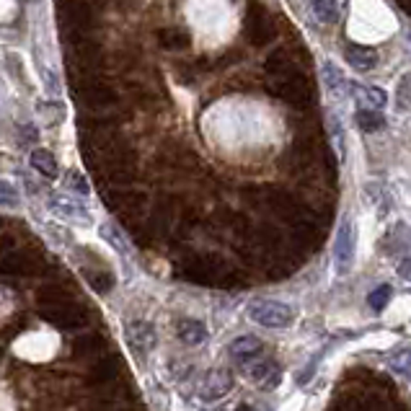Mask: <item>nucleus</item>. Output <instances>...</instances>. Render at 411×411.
<instances>
[{
  "label": "nucleus",
  "mask_w": 411,
  "mask_h": 411,
  "mask_svg": "<svg viewBox=\"0 0 411 411\" xmlns=\"http://www.w3.org/2000/svg\"><path fill=\"white\" fill-rule=\"evenodd\" d=\"M176 333L178 339L184 341V344H202L207 339V329L205 324H199V321H181L176 326Z\"/></svg>",
  "instance_id": "obj_13"
},
{
  "label": "nucleus",
  "mask_w": 411,
  "mask_h": 411,
  "mask_svg": "<svg viewBox=\"0 0 411 411\" xmlns=\"http://www.w3.org/2000/svg\"><path fill=\"white\" fill-rule=\"evenodd\" d=\"M396 274L401 277V279H404V282H411V256H406L404 262L398 264Z\"/></svg>",
  "instance_id": "obj_22"
},
{
  "label": "nucleus",
  "mask_w": 411,
  "mask_h": 411,
  "mask_svg": "<svg viewBox=\"0 0 411 411\" xmlns=\"http://www.w3.org/2000/svg\"><path fill=\"white\" fill-rule=\"evenodd\" d=\"M264 347H262V341L256 339V336H251V333H246V336H238V339H233V344H230V357L238 362H251L256 360V357L262 355Z\"/></svg>",
  "instance_id": "obj_8"
},
{
  "label": "nucleus",
  "mask_w": 411,
  "mask_h": 411,
  "mask_svg": "<svg viewBox=\"0 0 411 411\" xmlns=\"http://www.w3.org/2000/svg\"><path fill=\"white\" fill-rule=\"evenodd\" d=\"M161 42H164L166 50H181L189 44V36L184 31H176V28H171V31H161Z\"/></svg>",
  "instance_id": "obj_19"
},
{
  "label": "nucleus",
  "mask_w": 411,
  "mask_h": 411,
  "mask_svg": "<svg viewBox=\"0 0 411 411\" xmlns=\"http://www.w3.org/2000/svg\"><path fill=\"white\" fill-rule=\"evenodd\" d=\"M50 210L60 220H68V223H78V225H88L91 223V215L80 202L70 197H63V194H52L50 197Z\"/></svg>",
  "instance_id": "obj_5"
},
{
  "label": "nucleus",
  "mask_w": 411,
  "mask_h": 411,
  "mask_svg": "<svg viewBox=\"0 0 411 411\" xmlns=\"http://www.w3.org/2000/svg\"><path fill=\"white\" fill-rule=\"evenodd\" d=\"M233 390V375L228 370H210L202 383H199V396L205 401H218Z\"/></svg>",
  "instance_id": "obj_4"
},
{
  "label": "nucleus",
  "mask_w": 411,
  "mask_h": 411,
  "mask_svg": "<svg viewBox=\"0 0 411 411\" xmlns=\"http://www.w3.org/2000/svg\"><path fill=\"white\" fill-rule=\"evenodd\" d=\"M398 104H401V107L411 104V78L401 80V91H398Z\"/></svg>",
  "instance_id": "obj_21"
},
{
  "label": "nucleus",
  "mask_w": 411,
  "mask_h": 411,
  "mask_svg": "<svg viewBox=\"0 0 411 411\" xmlns=\"http://www.w3.org/2000/svg\"><path fill=\"white\" fill-rule=\"evenodd\" d=\"M357 124H360V129H365V132H378V129L385 127V119L383 114L375 112V109H362V112L357 114Z\"/></svg>",
  "instance_id": "obj_16"
},
{
  "label": "nucleus",
  "mask_w": 411,
  "mask_h": 411,
  "mask_svg": "<svg viewBox=\"0 0 411 411\" xmlns=\"http://www.w3.org/2000/svg\"><path fill=\"white\" fill-rule=\"evenodd\" d=\"M243 370H246L248 380H254V383L264 390H274L277 385L282 383V368H279L274 360H262V357H256V360L246 362Z\"/></svg>",
  "instance_id": "obj_3"
},
{
  "label": "nucleus",
  "mask_w": 411,
  "mask_h": 411,
  "mask_svg": "<svg viewBox=\"0 0 411 411\" xmlns=\"http://www.w3.org/2000/svg\"><path fill=\"white\" fill-rule=\"evenodd\" d=\"M347 60L349 65L355 68V70H362V73H368L373 70L378 65V52L373 50V47H362V44H349L347 47Z\"/></svg>",
  "instance_id": "obj_9"
},
{
  "label": "nucleus",
  "mask_w": 411,
  "mask_h": 411,
  "mask_svg": "<svg viewBox=\"0 0 411 411\" xmlns=\"http://www.w3.org/2000/svg\"><path fill=\"white\" fill-rule=\"evenodd\" d=\"M235 411H254V409H251V406H238Z\"/></svg>",
  "instance_id": "obj_23"
},
{
  "label": "nucleus",
  "mask_w": 411,
  "mask_h": 411,
  "mask_svg": "<svg viewBox=\"0 0 411 411\" xmlns=\"http://www.w3.org/2000/svg\"><path fill=\"white\" fill-rule=\"evenodd\" d=\"M388 298H390V287H388V284H380L378 290L370 292V305H373L375 311H380V308H383L385 300H388Z\"/></svg>",
  "instance_id": "obj_20"
},
{
  "label": "nucleus",
  "mask_w": 411,
  "mask_h": 411,
  "mask_svg": "<svg viewBox=\"0 0 411 411\" xmlns=\"http://www.w3.org/2000/svg\"><path fill=\"white\" fill-rule=\"evenodd\" d=\"M28 164H31V169H34L36 174H39V176H44V178H57V174H60L57 158L52 156L50 150H44V148L31 150V156H28Z\"/></svg>",
  "instance_id": "obj_10"
},
{
  "label": "nucleus",
  "mask_w": 411,
  "mask_h": 411,
  "mask_svg": "<svg viewBox=\"0 0 411 411\" xmlns=\"http://www.w3.org/2000/svg\"><path fill=\"white\" fill-rule=\"evenodd\" d=\"M99 235L114 248V251H119V254H127V251H129L127 241H124V235H122V230L114 225V223H104V225L99 228Z\"/></svg>",
  "instance_id": "obj_14"
},
{
  "label": "nucleus",
  "mask_w": 411,
  "mask_h": 411,
  "mask_svg": "<svg viewBox=\"0 0 411 411\" xmlns=\"http://www.w3.org/2000/svg\"><path fill=\"white\" fill-rule=\"evenodd\" d=\"M355 225L352 220H344L339 225L336 241H333V264H336V274H347L355 262Z\"/></svg>",
  "instance_id": "obj_2"
},
{
  "label": "nucleus",
  "mask_w": 411,
  "mask_h": 411,
  "mask_svg": "<svg viewBox=\"0 0 411 411\" xmlns=\"http://www.w3.org/2000/svg\"><path fill=\"white\" fill-rule=\"evenodd\" d=\"M295 308L282 300H256L248 305V319L264 329H287L295 324Z\"/></svg>",
  "instance_id": "obj_1"
},
{
  "label": "nucleus",
  "mask_w": 411,
  "mask_h": 411,
  "mask_svg": "<svg viewBox=\"0 0 411 411\" xmlns=\"http://www.w3.org/2000/svg\"><path fill=\"white\" fill-rule=\"evenodd\" d=\"M78 96L93 109H109L117 104V93H114V88H109V85H104V83H93V80L85 83L83 93H78Z\"/></svg>",
  "instance_id": "obj_6"
},
{
  "label": "nucleus",
  "mask_w": 411,
  "mask_h": 411,
  "mask_svg": "<svg viewBox=\"0 0 411 411\" xmlns=\"http://www.w3.org/2000/svg\"><path fill=\"white\" fill-rule=\"evenodd\" d=\"M21 205V194L11 181H3L0 178V207H8V210H18Z\"/></svg>",
  "instance_id": "obj_18"
},
{
  "label": "nucleus",
  "mask_w": 411,
  "mask_h": 411,
  "mask_svg": "<svg viewBox=\"0 0 411 411\" xmlns=\"http://www.w3.org/2000/svg\"><path fill=\"white\" fill-rule=\"evenodd\" d=\"M388 368L401 378L411 375V347H396L388 352Z\"/></svg>",
  "instance_id": "obj_12"
},
{
  "label": "nucleus",
  "mask_w": 411,
  "mask_h": 411,
  "mask_svg": "<svg viewBox=\"0 0 411 411\" xmlns=\"http://www.w3.org/2000/svg\"><path fill=\"white\" fill-rule=\"evenodd\" d=\"M65 189H68V192L80 194V197H88V194H91L88 178H85L80 171H68V176H65Z\"/></svg>",
  "instance_id": "obj_17"
},
{
  "label": "nucleus",
  "mask_w": 411,
  "mask_h": 411,
  "mask_svg": "<svg viewBox=\"0 0 411 411\" xmlns=\"http://www.w3.org/2000/svg\"><path fill=\"white\" fill-rule=\"evenodd\" d=\"M357 101H360V107L362 109H383L385 107V91L383 88H378V85H357V91H355Z\"/></svg>",
  "instance_id": "obj_11"
},
{
  "label": "nucleus",
  "mask_w": 411,
  "mask_h": 411,
  "mask_svg": "<svg viewBox=\"0 0 411 411\" xmlns=\"http://www.w3.org/2000/svg\"><path fill=\"white\" fill-rule=\"evenodd\" d=\"M313 3V16L321 23H336L339 21V6L336 0H311Z\"/></svg>",
  "instance_id": "obj_15"
},
{
  "label": "nucleus",
  "mask_w": 411,
  "mask_h": 411,
  "mask_svg": "<svg viewBox=\"0 0 411 411\" xmlns=\"http://www.w3.org/2000/svg\"><path fill=\"white\" fill-rule=\"evenodd\" d=\"M324 85H326L331 99H347L349 96V80L344 78V70L336 68V63H331V60L324 63Z\"/></svg>",
  "instance_id": "obj_7"
}]
</instances>
